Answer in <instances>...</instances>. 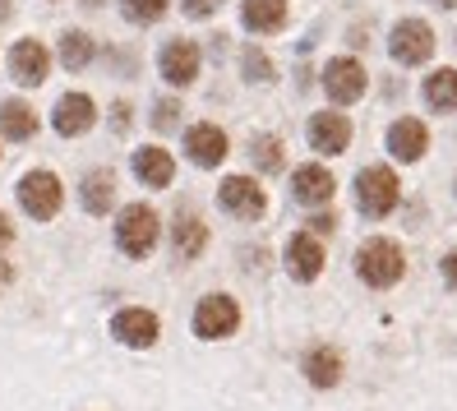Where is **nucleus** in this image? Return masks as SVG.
Instances as JSON below:
<instances>
[{"label":"nucleus","instance_id":"nucleus-1","mask_svg":"<svg viewBox=\"0 0 457 411\" xmlns=\"http://www.w3.org/2000/svg\"><path fill=\"white\" fill-rule=\"evenodd\" d=\"M19 204H23L29 217H37V222H51V217L61 213V204H65L61 176L56 172H29L19 180Z\"/></svg>","mask_w":457,"mask_h":411},{"label":"nucleus","instance_id":"nucleus-13","mask_svg":"<svg viewBox=\"0 0 457 411\" xmlns=\"http://www.w3.org/2000/svg\"><path fill=\"white\" fill-rule=\"evenodd\" d=\"M310 144L319 153H342L346 144H352V121L337 116V112H319L310 121Z\"/></svg>","mask_w":457,"mask_h":411},{"label":"nucleus","instance_id":"nucleus-6","mask_svg":"<svg viewBox=\"0 0 457 411\" xmlns=\"http://www.w3.org/2000/svg\"><path fill=\"white\" fill-rule=\"evenodd\" d=\"M240 328V306L231 296H208L195 306V333L199 338H227Z\"/></svg>","mask_w":457,"mask_h":411},{"label":"nucleus","instance_id":"nucleus-29","mask_svg":"<svg viewBox=\"0 0 457 411\" xmlns=\"http://www.w3.org/2000/svg\"><path fill=\"white\" fill-rule=\"evenodd\" d=\"M245 74L254 79V84H263V79L273 74V65H268V56H263V51H254V46L245 51Z\"/></svg>","mask_w":457,"mask_h":411},{"label":"nucleus","instance_id":"nucleus-26","mask_svg":"<svg viewBox=\"0 0 457 411\" xmlns=\"http://www.w3.org/2000/svg\"><path fill=\"white\" fill-rule=\"evenodd\" d=\"M120 10L134 23H157V19L167 14V0H120Z\"/></svg>","mask_w":457,"mask_h":411},{"label":"nucleus","instance_id":"nucleus-17","mask_svg":"<svg viewBox=\"0 0 457 411\" xmlns=\"http://www.w3.org/2000/svg\"><path fill=\"white\" fill-rule=\"evenodd\" d=\"M134 172H139V180H144V185L162 189V185H171V180H176V162H171V153H167V148H139V153H134Z\"/></svg>","mask_w":457,"mask_h":411},{"label":"nucleus","instance_id":"nucleus-27","mask_svg":"<svg viewBox=\"0 0 457 411\" xmlns=\"http://www.w3.org/2000/svg\"><path fill=\"white\" fill-rule=\"evenodd\" d=\"M254 162H259L263 172H282V167H287V153H282L278 139H259V144H254Z\"/></svg>","mask_w":457,"mask_h":411},{"label":"nucleus","instance_id":"nucleus-9","mask_svg":"<svg viewBox=\"0 0 457 411\" xmlns=\"http://www.w3.org/2000/svg\"><path fill=\"white\" fill-rule=\"evenodd\" d=\"M10 70H14V79H19L23 88H37L42 79H46V70H51L46 46H42V42H33V38L14 42V51H10Z\"/></svg>","mask_w":457,"mask_h":411},{"label":"nucleus","instance_id":"nucleus-2","mask_svg":"<svg viewBox=\"0 0 457 411\" xmlns=\"http://www.w3.org/2000/svg\"><path fill=\"white\" fill-rule=\"evenodd\" d=\"M356 195H361V213L365 217H388L402 199V180L388 167H365L356 180Z\"/></svg>","mask_w":457,"mask_h":411},{"label":"nucleus","instance_id":"nucleus-24","mask_svg":"<svg viewBox=\"0 0 457 411\" xmlns=\"http://www.w3.org/2000/svg\"><path fill=\"white\" fill-rule=\"evenodd\" d=\"M425 102L435 112H453L457 106V70H435L425 79Z\"/></svg>","mask_w":457,"mask_h":411},{"label":"nucleus","instance_id":"nucleus-12","mask_svg":"<svg viewBox=\"0 0 457 411\" xmlns=\"http://www.w3.org/2000/svg\"><path fill=\"white\" fill-rule=\"evenodd\" d=\"M157 315L153 310H120L116 319H112V333L125 342V347H153L157 342Z\"/></svg>","mask_w":457,"mask_h":411},{"label":"nucleus","instance_id":"nucleus-14","mask_svg":"<svg viewBox=\"0 0 457 411\" xmlns=\"http://www.w3.org/2000/svg\"><path fill=\"white\" fill-rule=\"evenodd\" d=\"M185 153L195 157V167H218L227 157V134L218 125H195L185 134Z\"/></svg>","mask_w":457,"mask_h":411},{"label":"nucleus","instance_id":"nucleus-32","mask_svg":"<svg viewBox=\"0 0 457 411\" xmlns=\"http://www.w3.org/2000/svg\"><path fill=\"white\" fill-rule=\"evenodd\" d=\"M444 278H448V287L457 291V250H453V255L444 259Z\"/></svg>","mask_w":457,"mask_h":411},{"label":"nucleus","instance_id":"nucleus-7","mask_svg":"<svg viewBox=\"0 0 457 411\" xmlns=\"http://www.w3.org/2000/svg\"><path fill=\"white\" fill-rule=\"evenodd\" d=\"M324 88L337 106H352L361 93H365V65L352 61V56H337L328 70H324Z\"/></svg>","mask_w":457,"mask_h":411},{"label":"nucleus","instance_id":"nucleus-23","mask_svg":"<svg viewBox=\"0 0 457 411\" xmlns=\"http://www.w3.org/2000/svg\"><path fill=\"white\" fill-rule=\"evenodd\" d=\"M112 204H116V180H112V172H93V176L84 180V208H88L93 217H106V213H112Z\"/></svg>","mask_w":457,"mask_h":411},{"label":"nucleus","instance_id":"nucleus-5","mask_svg":"<svg viewBox=\"0 0 457 411\" xmlns=\"http://www.w3.org/2000/svg\"><path fill=\"white\" fill-rule=\"evenodd\" d=\"M361 278L370 287H393L402 278V250L393 240H365L361 245Z\"/></svg>","mask_w":457,"mask_h":411},{"label":"nucleus","instance_id":"nucleus-20","mask_svg":"<svg viewBox=\"0 0 457 411\" xmlns=\"http://www.w3.org/2000/svg\"><path fill=\"white\" fill-rule=\"evenodd\" d=\"M305 379L319 383V389H333V383L342 379V356L333 347H314L305 351Z\"/></svg>","mask_w":457,"mask_h":411},{"label":"nucleus","instance_id":"nucleus-16","mask_svg":"<svg viewBox=\"0 0 457 411\" xmlns=\"http://www.w3.org/2000/svg\"><path fill=\"white\" fill-rule=\"evenodd\" d=\"M388 148H393V157L397 162H416V157H425V148H429V130L420 125V121H397L393 130H388Z\"/></svg>","mask_w":457,"mask_h":411},{"label":"nucleus","instance_id":"nucleus-18","mask_svg":"<svg viewBox=\"0 0 457 411\" xmlns=\"http://www.w3.org/2000/svg\"><path fill=\"white\" fill-rule=\"evenodd\" d=\"M240 19H245L250 33H278L287 23V0H245Z\"/></svg>","mask_w":457,"mask_h":411},{"label":"nucleus","instance_id":"nucleus-25","mask_svg":"<svg viewBox=\"0 0 457 411\" xmlns=\"http://www.w3.org/2000/svg\"><path fill=\"white\" fill-rule=\"evenodd\" d=\"M93 38L88 33H65L61 38V61H65V70H84L88 61H93Z\"/></svg>","mask_w":457,"mask_h":411},{"label":"nucleus","instance_id":"nucleus-28","mask_svg":"<svg viewBox=\"0 0 457 411\" xmlns=\"http://www.w3.org/2000/svg\"><path fill=\"white\" fill-rule=\"evenodd\" d=\"M176 121H180V102L162 97V102H157V112H153V125L157 130H176Z\"/></svg>","mask_w":457,"mask_h":411},{"label":"nucleus","instance_id":"nucleus-31","mask_svg":"<svg viewBox=\"0 0 457 411\" xmlns=\"http://www.w3.org/2000/svg\"><path fill=\"white\" fill-rule=\"evenodd\" d=\"M10 245H14V227H10V217H5V213H0V255H5V250H10Z\"/></svg>","mask_w":457,"mask_h":411},{"label":"nucleus","instance_id":"nucleus-30","mask_svg":"<svg viewBox=\"0 0 457 411\" xmlns=\"http://www.w3.org/2000/svg\"><path fill=\"white\" fill-rule=\"evenodd\" d=\"M180 10L190 14V19H208V14L222 10V0H180Z\"/></svg>","mask_w":457,"mask_h":411},{"label":"nucleus","instance_id":"nucleus-3","mask_svg":"<svg viewBox=\"0 0 457 411\" xmlns=\"http://www.w3.org/2000/svg\"><path fill=\"white\" fill-rule=\"evenodd\" d=\"M116 240L129 259H144L153 245H157V213L148 204H129L116 222Z\"/></svg>","mask_w":457,"mask_h":411},{"label":"nucleus","instance_id":"nucleus-15","mask_svg":"<svg viewBox=\"0 0 457 411\" xmlns=\"http://www.w3.org/2000/svg\"><path fill=\"white\" fill-rule=\"evenodd\" d=\"M162 74L171 79V84H195L199 79V46L195 42H167L162 46Z\"/></svg>","mask_w":457,"mask_h":411},{"label":"nucleus","instance_id":"nucleus-4","mask_svg":"<svg viewBox=\"0 0 457 411\" xmlns=\"http://www.w3.org/2000/svg\"><path fill=\"white\" fill-rule=\"evenodd\" d=\"M388 51L402 65H420V61L435 56V29H429L425 19H402L388 38Z\"/></svg>","mask_w":457,"mask_h":411},{"label":"nucleus","instance_id":"nucleus-22","mask_svg":"<svg viewBox=\"0 0 457 411\" xmlns=\"http://www.w3.org/2000/svg\"><path fill=\"white\" fill-rule=\"evenodd\" d=\"M204 245H208V227L199 222L195 213H180L176 217V255L180 259H199Z\"/></svg>","mask_w":457,"mask_h":411},{"label":"nucleus","instance_id":"nucleus-11","mask_svg":"<svg viewBox=\"0 0 457 411\" xmlns=\"http://www.w3.org/2000/svg\"><path fill=\"white\" fill-rule=\"evenodd\" d=\"M97 121V106L88 93H65L56 116H51V125H56V134H65V139H74V134H84L88 125Z\"/></svg>","mask_w":457,"mask_h":411},{"label":"nucleus","instance_id":"nucleus-8","mask_svg":"<svg viewBox=\"0 0 457 411\" xmlns=\"http://www.w3.org/2000/svg\"><path fill=\"white\" fill-rule=\"evenodd\" d=\"M218 199H222V208H227V213L245 217V222L263 217V208H268L259 180H250V176H231V180H222V195H218Z\"/></svg>","mask_w":457,"mask_h":411},{"label":"nucleus","instance_id":"nucleus-21","mask_svg":"<svg viewBox=\"0 0 457 411\" xmlns=\"http://www.w3.org/2000/svg\"><path fill=\"white\" fill-rule=\"evenodd\" d=\"M333 176L324 172V167H301L295 172V199L301 204H328L333 199Z\"/></svg>","mask_w":457,"mask_h":411},{"label":"nucleus","instance_id":"nucleus-10","mask_svg":"<svg viewBox=\"0 0 457 411\" xmlns=\"http://www.w3.org/2000/svg\"><path fill=\"white\" fill-rule=\"evenodd\" d=\"M287 268H291L295 282H314L319 273H324V245H319L310 231L291 236V245H287Z\"/></svg>","mask_w":457,"mask_h":411},{"label":"nucleus","instance_id":"nucleus-33","mask_svg":"<svg viewBox=\"0 0 457 411\" xmlns=\"http://www.w3.org/2000/svg\"><path fill=\"white\" fill-rule=\"evenodd\" d=\"M129 125V102H116V130Z\"/></svg>","mask_w":457,"mask_h":411},{"label":"nucleus","instance_id":"nucleus-19","mask_svg":"<svg viewBox=\"0 0 457 411\" xmlns=\"http://www.w3.org/2000/svg\"><path fill=\"white\" fill-rule=\"evenodd\" d=\"M0 130H5V139H14V144L33 139V134H37V112H33L29 102L10 97L5 106H0Z\"/></svg>","mask_w":457,"mask_h":411},{"label":"nucleus","instance_id":"nucleus-35","mask_svg":"<svg viewBox=\"0 0 457 411\" xmlns=\"http://www.w3.org/2000/svg\"><path fill=\"white\" fill-rule=\"evenodd\" d=\"M435 5H444V10H453V5H457V0H435Z\"/></svg>","mask_w":457,"mask_h":411},{"label":"nucleus","instance_id":"nucleus-34","mask_svg":"<svg viewBox=\"0 0 457 411\" xmlns=\"http://www.w3.org/2000/svg\"><path fill=\"white\" fill-rule=\"evenodd\" d=\"M10 14V0H0V19H5Z\"/></svg>","mask_w":457,"mask_h":411}]
</instances>
